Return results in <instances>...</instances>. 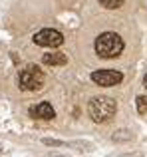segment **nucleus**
Wrapping results in <instances>:
<instances>
[{"instance_id": "1", "label": "nucleus", "mask_w": 147, "mask_h": 157, "mask_svg": "<svg viewBox=\"0 0 147 157\" xmlns=\"http://www.w3.org/2000/svg\"><path fill=\"white\" fill-rule=\"evenodd\" d=\"M123 52V40H121L119 34L115 32H104V34L97 36L96 40V54L100 58H117Z\"/></svg>"}, {"instance_id": "2", "label": "nucleus", "mask_w": 147, "mask_h": 157, "mask_svg": "<svg viewBox=\"0 0 147 157\" xmlns=\"http://www.w3.org/2000/svg\"><path fill=\"white\" fill-rule=\"evenodd\" d=\"M115 100L111 98H105V96H100V98H93L88 105V111H89V117L93 119L96 123H105L115 115Z\"/></svg>"}, {"instance_id": "3", "label": "nucleus", "mask_w": 147, "mask_h": 157, "mask_svg": "<svg viewBox=\"0 0 147 157\" xmlns=\"http://www.w3.org/2000/svg\"><path fill=\"white\" fill-rule=\"evenodd\" d=\"M18 84L20 90H24V92H38L44 86V72L34 64L26 66L18 74Z\"/></svg>"}, {"instance_id": "4", "label": "nucleus", "mask_w": 147, "mask_h": 157, "mask_svg": "<svg viewBox=\"0 0 147 157\" xmlns=\"http://www.w3.org/2000/svg\"><path fill=\"white\" fill-rule=\"evenodd\" d=\"M123 80V74L117 72V70H96L92 72V82L101 88H111V86L121 84Z\"/></svg>"}, {"instance_id": "5", "label": "nucleus", "mask_w": 147, "mask_h": 157, "mask_svg": "<svg viewBox=\"0 0 147 157\" xmlns=\"http://www.w3.org/2000/svg\"><path fill=\"white\" fill-rule=\"evenodd\" d=\"M34 44L36 46H44V48H58L64 44V36L58 30L46 28V30H40L34 34Z\"/></svg>"}, {"instance_id": "6", "label": "nucleus", "mask_w": 147, "mask_h": 157, "mask_svg": "<svg viewBox=\"0 0 147 157\" xmlns=\"http://www.w3.org/2000/svg\"><path fill=\"white\" fill-rule=\"evenodd\" d=\"M30 115L34 119H54L56 117V111H54V107H52L48 101H40V104H36V105H32L30 107Z\"/></svg>"}, {"instance_id": "7", "label": "nucleus", "mask_w": 147, "mask_h": 157, "mask_svg": "<svg viewBox=\"0 0 147 157\" xmlns=\"http://www.w3.org/2000/svg\"><path fill=\"white\" fill-rule=\"evenodd\" d=\"M42 62L46 66H66L68 64V56L62 52H52V54H44Z\"/></svg>"}, {"instance_id": "8", "label": "nucleus", "mask_w": 147, "mask_h": 157, "mask_svg": "<svg viewBox=\"0 0 147 157\" xmlns=\"http://www.w3.org/2000/svg\"><path fill=\"white\" fill-rule=\"evenodd\" d=\"M135 105H137V111H139L141 115H145L147 113V96H137Z\"/></svg>"}, {"instance_id": "9", "label": "nucleus", "mask_w": 147, "mask_h": 157, "mask_svg": "<svg viewBox=\"0 0 147 157\" xmlns=\"http://www.w3.org/2000/svg\"><path fill=\"white\" fill-rule=\"evenodd\" d=\"M101 6L109 8V10H115V8H119L121 4H123V0H100Z\"/></svg>"}, {"instance_id": "10", "label": "nucleus", "mask_w": 147, "mask_h": 157, "mask_svg": "<svg viewBox=\"0 0 147 157\" xmlns=\"http://www.w3.org/2000/svg\"><path fill=\"white\" fill-rule=\"evenodd\" d=\"M42 143H44V145H50V147H62V145H66V143L60 141V139H50V137H44Z\"/></svg>"}, {"instance_id": "11", "label": "nucleus", "mask_w": 147, "mask_h": 157, "mask_svg": "<svg viewBox=\"0 0 147 157\" xmlns=\"http://www.w3.org/2000/svg\"><path fill=\"white\" fill-rule=\"evenodd\" d=\"M143 84H145V88H147V76H145V80H143Z\"/></svg>"}, {"instance_id": "12", "label": "nucleus", "mask_w": 147, "mask_h": 157, "mask_svg": "<svg viewBox=\"0 0 147 157\" xmlns=\"http://www.w3.org/2000/svg\"><path fill=\"white\" fill-rule=\"evenodd\" d=\"M50 157H64V155H50Z\"/></svg>"}]
</instances>
